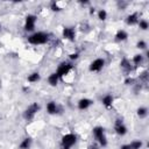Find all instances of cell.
Listing matches in <instances>:
<instances>
[{"instance_id":"e0dca14e","label":"cell","mask_w":149,"mask_h":149,"mask_svg":"<svg viewBox=\"0 0 149 149\" xmlns=\"http://www.w3.org/2000/svg\"><path fill=\"white\" fill-rule=\"evenodd\" d=\"M127 37H128V34H127V31L123 30V29L118 30L116 34H115V41H118V42H123V41L127 40Z\"/></svg>"},{"instance_id":"3957f363","label":"cell","mask_w":149,"mask_h":149,"mask_svg":"<svg viewBox=\"0 0 149 149\" xmlns=\"http://www.w3.org/2000/svg\"><path fill=\"white\" fill-rule=\"evenodd\" d=\"M92 134L94 136V139L97 140V142L100 144V147H106L107 146V137L105 134V129L101 126H97L93 128Z\"/></svg>"},{"instance_id":"44dd1931","label":"cell","mask_w":149,"mask_h":149,"mask_svg":"<svg viewBox=\"0 0 149 149\" xmlns=\"http://www.w3.org/2000/svg\"><path fill=\"white\" fill-rule=\"evenodd\" d=\"M139 80H140V84H147L148 80H149V73L148 71H143L140 76H139Z\"/></svg>"},{"instance_id":"83f0119b","label":"cell","mask_w":149,"mask_h":149,"mask_svg":"<svg viewBox=\"0 0 149 149\" xmlns=\"http://www.w3.org/2000/svg\"><path fill=\"white\" fill-rule=\"evenodd\" d=\"M78 57H79V52H72L69 55V58L71 61H76V59H78Z\"/></svg>"},{"instance_id":"f546056e","label":"cell","mask_w":149,"mask_h":149,"mask_svg":"<svg viewBox=\"0 0 149 149\" xmlns=\"http://www.w3.org/2000/svg\"><path fill=\"white\" fill-rule=\"evenodd\" d=\"M120 149H130V147H129V144H122L120 147Z\"/></svg>"},{"instance_id":"6da1fadb","label":"cell","mask_w":149,"mask_h":149,"mask_svg":"<svg viewBox=\"0 0 149 149\" xmlns=\"http://www.w3.org/2000/svg\"><path fill=\"white\" fill-rule=\"evenodd\" d=\"M28 43L33 45H40V44H45L49 41V34L44 31H36L31 35L28 36Z\"/></svg>"},{"instance_id":"7a4b0ae2","label":"cell","mask_w":149,"mask_h":149,"mask_svg":"<svg viewBox=\"0 0 149 149\" xmlns=\"http://www.w3.org/2000/svg\"><path fill=\"white\" fill-rule=\"evenodd\" d=\"M77 142V135L73 133H68L62 136L59 148L61 149H71Z\"/></svg>"},{"instance_id":"d6a6232c","label":"cell","mask_w":149,"mask_h":149,"mask_svg":"<svg viewBox=\"0 0 149 149\" xmlns=\"http://www.w3.org/2000/svg\"><path fill=\"white\" fill-rule=\"evenodd\" d=\"M0 27H1V26H0Z\"/></svg>"},{"instance_id":"cb8c5ba5","label":"cell","mask_w":149,"mask_h":149,"mask_svg":"<svg viewBox=\"0 0 149 149\" xmlns=\"http://www.w3.org/2000/svg\"><path fill=\"white\" fill-rule=\"evenodd\" d=\"M137 24H139V27H140L141 30H147L149 28V23H148L147 20H140Z\"/></svg>"},{"instance_id":"603a6c76","label":"cell","mask_w":149,"mask_h":149,"mask_svg":"<svg viewBox=\"0 0 149 149\" xmlns=\"http://www.w3.org/2000/svg\"><path fill=\"white\" fill-rule=\"evenodd\" d=\"M98 19L100 21H105L107 19V12L105 9H99L98 10Z\"/></svg>"},{"instance_id":"4dcf8cb0","label":"cell","mask_w":149,"mask_h":149,"mask_svg":"<svg viewBox=\"0 0 149 149\" xmlns=\"http://www.w3.org/2000/svg\"><path fill=\"white\" fill-rule=\"evenodd\" d=\"M94 13H95V8H94V7H91V8H90V14L92 15V14H94Z\"/></svg>"},{"instance_id":"2e32d148","label":"cell","mask_w":149,"mask_h":149,"mask_svg":"<svg viewBox=\"0 0 149 149\" xmlns=\"http://www.w3.org/2000/svg\"><path fill=\"white\" fill-rule=\"evenodd\" d=\"M59 79H61V78L58 77V74H57L56 72H52V73H50L49 77H48V84H49L50 86L55 87V86H57Z\"/></svg>"},{"instance_id":"9a60e30c","label":"cell","mask_w":149,"mask_h":149,"mask_svg":"<svg viewBox=\"0 0 149 149\" xmlns=\"http://www.w3.org/2000/svg\"><path fill=\"white\" fill-rule=\"evenodd\" d=\"M101 102H102V105H104L106 108H111L112 105H113V102H114V97H113L112 94H106V95L102 97Z\"/></svg>"},{"instance_id":"7c38bea8","label":"cell","mask_w":149,"mask_h":149,"mask_svg":"<svg viewBox=\"0 0 149 149\" xmlns=\"http://www.w3.org/2000/svg\"><path fill=\"white\" fill-rule=\"evenodd\" d=\"M47 112L48 114L50 115H54V114H57L59 112V106L55 102V101H49L47 104Z\"/></svg>"},{"instance_id":"8992f818","label":"cell","mask_w":149,"mask_h":149,"mask_svg":"<svg viewBox=\"0 0 149 149\" xmlns=\"http://www.w3.org/2000/svg\"><path fill=\"white\" fill-rule=\"evenodd\" d=\"M36 20H37L36 15H34V14H28V15L26 16V20H24V26H23L24 30H26V31H33V30L35 29Z\"/></svg>"},{"instance_id":"5bb4252c","label":"cell","mask_w":149,"mask_h":149,"mask_svg":"<svg viewBox=\"0 0 149 149\" xmlns=\"http://www.w3.org/2000/svg\"><path fill=\"white\" fill-rule=\"evenodd\" d=\"M144 62V56L142 54H136L134 55L133 59H132V64L134 65V68H137V66H141Z\"/></svg>"},{"instance_id":"d6986e66","label":"cell","mask_w":149,"mask_h":149,"mask_svg":"<svg viewBox=\"0 0 149 149\" xmlns=\"http://www.w3.org/2000/svg\"><path fill=\"white\" fill-rule=\"evenodd\" d=\"M40 79H41V76L38 72H33V73L28 74V77H27V80L29 83H37Z\"/></svg>"},{"instance_id":"ba28073f","label":"cell","mask_w":149,"mask_h":149,"mask_svg":"<svg viewBox=\"0 0 149 149\" xmlns=\"http://www.w3.org/2000/svg\"><path fill=\"white\" fill-rule=\"evenodd\" d=\"M62 35L65 40L73 42L76 40V29L74 27H64L62 30Z\"/></svg>"},{"instance_id":"8fae6325","label":"cell","mask_w":149,"mask_h":149,"mask_svg":"<svg viewBox=\"0 0 149 149\" xmlns=\"http://www.w3.org/2000/svg\"><path fill=\"white\" fill-rule=\"evenodd\" d=\"M93 105V101L91 100V99H88V98H81L78 102H77V106H78V109H80V111H85V109H87L90 106H92Z\"/></svg>"},{"instance_id":"4316f807","label":"cell","mask_w":149,"mask_h":149,"mask_svg":"<svg viewBox=\"0 0 149 149\" xmlns=\"http://www.w3.org/2000/svg\"><path fill=\"white\" fill-rule=\"evenodd\" d=\"M136 48H139V49H141V50L147 49V43H146L143 40H141V41H139V42L136 43Z\"/></svg>"},{"instance_id":"7402d4cb","label":"cell","mask_w":149,"mask_h":149,"mask_svg":"<svg viewBox=\"0 0 149 149\" xmlns=\"http://www.w3.org/2000/svg\"><path fill=\"white\" fill-rule=\"evenodd\" d=\"M142 146H143V142L141 140H134V141H132L129 143L130 149H141Z\"/></svg>"},{"instance_id":"277c9868","label":"cell","mask_w":149,"mask_h":149,"mask_svg":"<svg viewBox=\"0 0 149 149\" xmlns=\"http://www.w3.org/2000/svg\"><path fill=\"white\" fill-rule=\"evenodd\" d=\"M40 109H41V106H40L37 102L30 104V105L24 109V112H23V119H24L26 121H31V120L35 118V115L38 113Z\"/></svg>"},{"instance_id":"ac0fdd59","label":"cell","mask_w":149,"mask_h":149,"mask_svg":"<svg viewBox=\"0 0 149 149\" xmlns=\"http://www.w3.org/2000/svg\"><path fill=\"white\" fill-rule=\"evenodd\" d=\"M31 143H33L31 137H24V139L21 141V143L19 144V149H30Z\"/></svg>"},{"instance_id":"d4e9b609","label":"cell","mask_w":149,"mask_h":149,"mask_svg":"<svg viewBox=\"0 0 149 149\" xmlns=\"http://www.w3.org/2000/svg\"><path fill=\"white\" fill-rule=\"evenodd\" d=\"M50 9L54 10V12H61V10H62V8L58 6V2L55 1V0L50 2Z\"/></svg>"},{"instance_id":"ffe728a7","label":"cell","mask_w":149,"mask_h":149,"mask_svg":"<svg viewBox=\"0 0 149 149\" xmlns=\"http://www.w3.org/2000/svg\"><path fill=\"white\" fill-rule=\"evenodd\" d=\"M136 114L140 119H144L148 115V108L147 107H139L136 109Z\"/></svg>"},{"instance_id":"484cf974","label":"cell","mask_w":149,"mask_h":149,"mask_svg":"<svg viewBox=\"0 0 149 149\" xmlns=\"http://www.w3.org/2000/svg\"><path fill=\"white\" fill-rule=\"evenodd\" d=\"M125 84H126V85L134 86V85L136 84V79H135V78H133V77H130V76H128V77L125 79Z\"/></svg>"},{"instance_id":"f1b7e54d","label":"cell","mask_w":149,"mask_h":149,"mask_svg":"<svg viewBox=\"0 0 149 149\" xmlns=\"http://www.w3.org/2000/svg\"><path fill=\"white\" fill-rule=\"evenodd\" d=\"M87 149H99V146H98L97 143H91Z\"/></svg>"},{"instance_id":"52a82bcc","label":"cell","mask_w":149,"mask_h":149,"mask_svg":"<svg viewBox=\"0 0 149 149\" xmlns=\"http://www.w3.org/2000/svg\"><path fill=\"white\" fill-rule=\"evenodd\" d=\"M104 66H105V59H104V58H97V59H94V61L90 64L88 70H90L91 72H99V71L102 70Z\"/></svg>"},{"instance_id":"30bf717a","label":"cell","mask_w":149,"mask_h":149,"mask_svg":"<svg viewBox=\"0 0 149 149\" xmlns=\"http://www.w3.org/2000/svg\"><path fill=\"white\" fill-rule=\"evenodd\" d=\"M120 66H121L122 71H123L127 76H129V73L135 69L134 65L130 63V61H129L128 58H122V61L120 62Z\"/></svg>"},{"instance_id":"4fadbf2b","label":"cell","mask_w":149,"mask_h":149,"mask_svg":"<svg viewBox=\"0 0 149 149\" xmlns=\"http://www.w3.org/2000/svg\"><path fill=\"white\" fill-rule=\"evenodd\" d=\"M139 21H140V19H139V14L137 13H132L126 17V23L128 26H135V24L139 23Z\"/></svg>"},{"instance_id":"5b68a950","label":"cell","mask_w":149,"mask_h":149,"mask_svg":"<svg viewBox=\"0 0 149 149\" xmlns=\"http://www.w3.org/2000/svg\"><path fill=\"white\" fill-rule=\"evenodd\" d=\"M72 69H73L72 63H70V62H62V63L58 65V68H57V70H56V73L58 74L59 78H63V77L68 76Z\"/></svg>"},{"instance_id":"1f68e13d","label":"cell","mask_w":149,"mask_h":149,"mask_svg":"<svg viewBox=\"0 0 149 149\" xmlns=\"http://www.w3.org/2000/svg\"><path fill=\"white\" fill-rule=\"evenodd\" d=\"M81 5H86V3H88V1H79Z\"/></svg>"},{"instance_id":"9c48e42d","label":"cell","mask_w":149,"mask_h":149,"mask_svg":"<svg viewBox=\"0 0 149 149\" xmlns=\"http://www.w3.org/2000/svg\"><path fill=\"white\" fill-rule=\"evenodd\" d=\"M114 130L120 136H123V135L127 134V127L125 126L122 119H116L115 120V122H114Z\"/></svg>"}]
</instances>
